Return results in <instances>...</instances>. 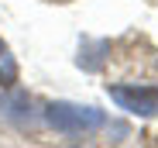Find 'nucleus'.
<instances>
[{
    "instance_id": "f257e3e1",
    "label": "nucleus",
    "mask_w": 158,
    "mask_h": 148,
    "mask_svg": "<svg viewBox=\"0 0 158 148\" xmlns=\"http://www.w3.org/2000/svg\"><path fill=\"white\" fill-rule=\"evenodd\" d=\"M48 124L59 134H93L107 124L103 110L96 107H79V104H52L48 107Z\"/></svg>"
},
{
    "instance_id": "f03ea898",
    "label": "nucleus",
    "mask_w": 158,
    "mask_h": 148,
    "mask_svg": "<svg viewBox=\"0 0 158 148\" xmlns=\"http://www.w3.org/2000/svg\"><path fill=\"white\" fill-rule=\"evenodd\" d=\"M110 96L131 114H141V117H155L158 114V90H151V86H138V83L110 86Z\"/></svg>"
},
{
    "instance_id": "7ed1b4c3",
    "label": "nucleus",
    "mask_w": 158,
    "mask_h": 148,
    "mask_svg": "<svg viewBox=\"0 0 158 148\" xmlns=\"http://www.w3.org/2000/svg\"><path fill=\"white\" fill-rule=\"evenodd\" d=\"M0 114H4L7 121H14V124H21V128L35 124V117H31V100H28L24 93H10V96H0Z\"/></svg>"
},
{
    "instance_id": "20e7f679",
    "label": "nucleus",
    "mask_w": 158,
    "mask_h": 148,
    "mask_svg": "<svg viewBox=\"0 0 158 148\" xmlns=\"http://www.w3.org/2000/svg\"><path fill=\"white\" fill-rule=\"evenodd\" d=\"M0 52H4V41H0Z\"/></svg>"
}]
</instances>
